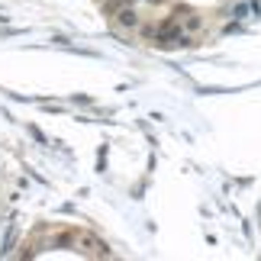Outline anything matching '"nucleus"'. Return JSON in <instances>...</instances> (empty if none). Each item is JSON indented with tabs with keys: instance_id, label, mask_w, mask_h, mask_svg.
Segmentation results:
<instances>
[{
	"instance_id": "obj_1",
	"label": "nucleus",
	"mask_w": 261,
	"mask_h": 261,
	"mask_svg": "<svg viewBox=\"0 0 261 261\" xmlns=\"http://www.w3.org/2000/svg\"><path fill=\"white\" fill-rule=\"evenodd\" d=\"M155 42L165 45V48H180V45H190V36L180 29L177 19H165V23H158V29H155Z\"/></svg>"
},
{
	"instance_id": "obj_2",
	"label": "nucleus",
	"mask_w": 261,
	"mask_h": 261,
	"mask_svg": "<svg viewBox=\"0 0 261 261\" xmlns=\"http://www.w3.org/2000/svg\"><path fill=\"white\" fill-rule=\"evenodd\" d=\"M65 242L68 245H77V252H81V255H97V258H107L110 255L107 245L100 242V239H94L90 232H74V236H68Z\"/></svg>"
},
{
	"instance_id": "obj_3",
	"label": "nucleus",
	"mask_w": 261,
	"mask_h": 261,
	"mask_svg": "<svg viewBox=\"0 0 261 261\" xmlns=\"http://www.w3.org/2000/svg\"><path fill=\"white\" fill-rule=\"evenodd\" d=\"M113 19H116V26H119V29H139V26H142V19H139V13H136V7H133V4L116 7Z\"/></svg>"
},
{
	"instance_id": "obj_4",
	"label": "nucleus",
	"mask_w": 261,
	"mask_h": 261,
	"mask_svg": "<svg viewBox=\"0 0 261 261\" xmlns=\"http://www.w3.org/2000/svg\"><path fill=\"white\" fill-rule=\"evenodd\" d=\"M177 23H180V29H184L187 36H194V33H200V16L197 13H190V10H180V16H177Z\"/></svg>"
}]
</instances>
